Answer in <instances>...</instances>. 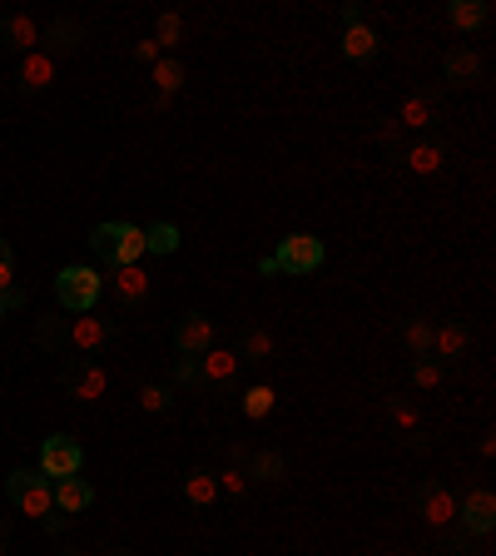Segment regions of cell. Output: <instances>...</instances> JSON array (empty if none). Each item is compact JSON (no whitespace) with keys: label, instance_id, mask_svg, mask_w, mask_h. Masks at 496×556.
<instances>
[{"label":"cell","instance_id":"836d02e7","mask_svg":"<svg viewBox=\"0 0 496 556\" xmlns=\"http://www.w3.org/2000/svg\"><path fill=\"white\" fill-rule=\"evenodd\" d=\"M219 477V492H229V497H244L248 492V472L244 467H224V472H214Z\"/></svg>","mask_w":496,"mask_h":556},{"label":"cell","instance_id":"4dcf8cb0","mask_svg":"<svg viewBox=\"0 0 496 556\" xmlns=\"http://www.w3.org/2000/svg\"><path fill=\"white\" fill-rule=\"evenodd\" d=\"M402 338H407V353H412V358H427V348H432V328H427V318H412V323L402 328Z\"/></svg>","mask_w":496,"mask_h":556},{"label":"cell","instance_id":"9a60e30c","mask_svg":"<svg viewBox=\"0 0 496 556\" xmlns=\"http://www.w3.org/2000/svg\"><path fill=\"white\" fill-rule=\"evenodd\" d=\"M239 353L234 348H209L204 358H199V378L209 383V388H224V383H234L239 378Z\"/></svg>","mask_w":496,"mask_h":556},{"label":"cell","instance_id":"d6986e66","mask_svg":"<svg viewBox=\"0 0 496 556\" xmlns=\"http://www.w3.org/2000/svg\"><path fill=\"white\" fill-rule=\"evenodd\" d=\"M487 20H492V5H487V0H452V5H447V25L462 30V35L482 30Z\"/></svg>","mask_w":496,"mask_h":556},{"label":"cell","instance_id":"83f0119b","mask_svg":"<svg viewBox=\"0 0 496 556\" xmlns=\"http://www.w3.org/2000/svg\"><path fill=\"white\" fill-rule=\"evenodd\" d=\"M184 40V15L179 10H164L159 20H154V45L164 50V45H179Z\"/></svg>","mask_w":496,"mask_h":556},{"label":"cell","instance_id":"4fadbf2b","mask_svg":"<svg viewBox=\"0 0 496 556\" xmlns=\"http://www.w3.org/2000/svg\"><path fill=\"white\" fill-rule=\"evenodd\" d=\"M110 288H115V298H120L124 308H144V303H149V274H144L139 264L110 269Z\"/></svg>","mask_w":496,"mask_h":556},{"label":"cell","instance_id":"7c38bea8","mask_svg":"<svg viewBox=\"0 0 496 556\" xmlns=\"http://www.w3.org/2000/svg\"><path fill=\"white\" fill-rule=\"evenodd\" d=\"M55 85V55L50 50H30L20 60V95H45Z\"/></svg>","mask_w":496,"mask_h":556},{"label":"cell","instance_id":"d590c367","mask_svg":"<svg viewBox=\"0 0 496 556\" xmlns=\"http://www.w3.org/2000/svg\"><path fill=\"white\" fill-rule=\"evenodd\" d=\"M387 413H392V422H397L402 432H417V408H412V403H397V398H392Z\"/></svg>","mask_w":496,"mask_h":556},{"label":"cell","instance_id":"ac0fdd59","mask_svg":"<svg viewBox=\"0 0 496 556\" xmlns=\"http://www.w3.org/2000/svg\"><path fill=\"white\" fill-rule=\"evenodd\" d=\"M377 30L372 25H348L343 30V40H338V50H343V60H353V65H368L372 55H377Z\"/></svg>","mask_w":496,"mask_h":556},{"label":"cell","instance_id":"5bb4252c","mask_svg":"<svg viewBox=\"0 0 496 556\" xmlns=\"http://www.w3.org/2000/svg\"><path fill=\"white\" fill-rule=\"evenodd\" d=\"M0 50H20V55L40 50V25L30 15H0Z\"/></svg>","mask_w":496,"mask_h":556},{"label":"cell","instance_id":"7a4b0ae2","mask_svg":"<svg viewBox=\"0 0 496 556\" xmlns=\"http://www.w3.org/2000/svg\"><path fill=\"white\" fill-rule=\"evenodd\" d=\"M55 298H60V308H70V313H95V303L105 298V278H100V269H90V264H65V269L55 274Z\"/></svg>","mask_w":496,"mask_h":556},{"label":"cell","instance_id":"f6af8a7d","mask_svg":"<svg viewBox=\"0 0 496 556\" xmlns=\"http://www.w3.org/2000/svg\"><path fill=\"white\" fill-rule=\"evenodd\" d=\"M110 556H134V552H110Z\"/></svg>","mask_w":496,"mask_h":556},{"label":"cell","instance_id":"f35d334b","mask_svg":"<svg viewBox=\"0 0 496 556\" xmlns=\"http://www.w3.org/2000/svg\"><path fill=\"white\" fill-rule=\"evenodd\" d=\"M134 60H139V65H154V60H159V45H154V35L134 45Z\"/></svg>","mask_w":496,"mask_h":556},{"label":"cell","instance_id":"7bdbcfd3","mask_svg":"<svg viewBox=\"0 0 496 556\" xmlns=\"http://www.w3.org/2000/svg\"><path fill=\"white\" fill-rule=\"evenodd\" d=\"M10 552V527H5V522H0V556Z\"/></svg>","mask_w":496,"mask_h":556},{"label":"cell","instance_id":"6da1fadb","mask_svg":"<svg viewBox=\"0 0 496 556\" xmlns=\"http://www.w3.org/2000/svg\"><path fill=\"white\" fill-rule=\"evenodd\" d=\"M90 254H95L105 269L139 264V259H144V229H139V224H95V229H90Z\"/></svg>","mask_w":496,"mask_h":556},{"label":"cell","instance_id":"bcb514c9","mask_svg":"<svg viewBox=\"0 0 496 556\" xmlns=\"http://www.w3.org/2000/svg\"><path fill=\"white\" fill-rule=\"evenodd\" d=\"M65 556H85V552H65Z\"/></svg>","mask_w":496,"mask_h":556},{"label":"cell","instance_id":"d6a6232c","mask_svg":"<svg viewBox=\"0 0 496 556\" xmlns=\"http://www.w3.org/2000/svg\"><path fill=\"white\" fill-rule=\"evenodd\" d=\"M139 408H144V413H169V408H174V393H169V388H139Z\"/></svg>","mask_w":496,"mask_h":556},{"label":"cell","instance_id":"74e56055","mask_svg":"<svg viewBox=\"0 0 496 556\" xmlns=\"http://www.w3.org/2000/svg\"><path fill=\"white\" fill-rule=\"evenodd\" d=\"M397 139H402V125H397V115H392V120H382V125H377V144L397 149Z\"/></svg>","mask_w":496,"mask_h":556},{"label":"cell","instance_id":"e0dca14e","mask_svg":"<svg viewBox=\"0 0 496 556\" xmlns=\"http://www.w3.org/2000/svg\"><path fill=\"white\" fill-rule=\"evenodd\" d=\"M80 35H85V25H80V20H70V15H55L50 25H40V40H45L55 55L80 50Z\"/></svg>","mask_w":496,"mask_h":556},{"label":"cell","instance_id":"ffe728a7","mask_svg":"<svg viewBox=\"0 0 496 556\" xmlns=\"http://www.w3.org/2000/svg\"><path fill=\"white\" fill-rule=\"evenodd\" d=\"M55 507L60 512H85V507H95V487L75 472V477H60L55 482Z\"/></svg>","mask_w":496,"mask_h":556},{"label":"cell","instance_id":"cb8c5ba5","mask_svg":"<svg viewBox=\"0 0 496 556\" xmlns=\"http://www.w3.org/2000/svg\"><path fill=\"white\" fill-rule=\"evenodd\" d=\"M467 343H472V333H467L462 323H447V328H437V333H432V348H437L447 363H457V358L467 353Z\"/></svg>","mask_w":496,"mask_h":556},{"label":"cell","instance_id":"b9f144b4","mask_svg":"<svg viewBox=\"0 0 496 556\" xmlns=\"http://www.w3.org/2000/svg\"><path fill=\"white\" fill-rule=\"evenodd\" d=\"M234 462H248V447H244V442H229V467H234Z\"/></svg>","mask_w":496,"mask_h":556},{"label":"cell","instance_id":"484cf974","mask_svg":"<svg viewBox=\"0 0 496 556\" xmlns=\"http://www.w3.org/2000/svg\"><path fill=\"white\" fill-rule=\"evenodd\" d=\"M179 249V224H149L144 229V254H174Z\"/></svg>","mask_w":496,"mask_h":556},{"label":"cell","instance_id":"9c48e42d","mask_svg":"<svg viewBox=\"0 0 496 556\" xmlns=\"http://www.w3.org/2000/svg\"><path fill=\"white\" fill-rule=\"evenodd\" d=\"M65 343H70L75 353H105V348L115 343V323L100 318V313H80V318H70Z\"/></svg>","mask_w":496,"mask_h":556},{"label":"cell","instance_id":"277c9868","mask_svg":"<svg viewBox=\"0 0 496 556\" xmlns=\"http://www.w3.org/2000/svg\"><path fill=\"white\" fill-rule=\"evenodd\" d=\"M55 378H60V383L70 388V398H80V403H100V398L110 393V373H105L100 363H85V358H60Z\"/></svg>","mask_w":496,"mask_h":556},{"label":"cell","instance_id":"2e32d148","mask_svg":"<svg viewBox=\"0 0 496 556\" xmlns=\"http://www.w3.org/2000/svg\"><path fill=\"white\" fill-rule=\"evenodd\" d=\"M442 75H447V85H472V80L482 75V55H477L472 45H452V50L442 55Z\"/></svg>","mask_w":496,"mask_h":556},{"label":"cell","instance_id":"44dd1931","mask_svg":"<svg viewBox=\"0 0 496 556\" xmlns=\"http://www.w3.org/2000/svg\"><path fill=\"white\" fill-rule=\"evenodd\" d=\"M149 80H154V90H159V100H169L174 90H184V80H189V70H184V60H174V55L164 60V55H159V60L149 65Z\"/></svg>","mask_w":496,"mask_h":556},{"label":"cell","instance_id":"f1b7e54d","mask_svg":"<svg viewBox=\"0 0 496 556\" xmlns=\"http://www.w3.org/2000/svg\"><path fill=\"white\" fill-rule=\"evenodd\" d=\"M65 328H70V318H40L35 343H40L45 353H55V348H65Z\"/></svg>","mask_w":496,"mask_h":556},{"label":"cell","instance_id":"f546056e","mask_svg":"<svg viewBox=\"0 0 496 556\" xmlns=\"http://www.w3.org/2000/svg\"><path fill=\"white\" fill-rule=\"evenodd\" d=\"M273 408H278V393H273V388H263V383H258V388H248V393H244V413L253 417V422H258V417H268Z\"/></svg>","mask_w":496,"mask_h":556},{"label":"cell","instance_id":"8992f818","mask_svg":"<svg viewBox=\"0 0 496 556\" xmlns=\"http://www.w3.org/2000/svg\"><path fill=\"white\" fill-rule=\"evenodd\" d=\"M268 259H273L278 274H313V269L323 264V239H313V234H288V239H278V249H273Z\"/></svg>","mask_w":496,"mask_h":556},{"label":"cell","instance_id":"d4e9b609","mask_svg":"<svg viewBox=\"0 0 496 556\" xmlns=\"http://www.w3.org/2000/svg\"><path fill=\"white\" fill-rule=\"evenodd\" d=\"M442 159H447L442 144H412V149H407V169H412V174H437Z\"/></svg>","mask_w":496,"mask_h":556},{"label":"cell","instance_id":"7402d4cb","mask_svg":"<svg viewBox=\"0 0 496 556\" xmlns=\"http://www.w3.org/2000/svg\"><path fill=\"white\" fill-rule=\"evenodd\" d=\"M184 497H189L194 507H214V502H219V477L204 472V467H189V477H184Z\"/></svg>","mask_w":496,"mask_h":556},{"label":"cell","instance_id":"3957f363","mask_svg":"<svg viewBox=\"0 0 496 556\" xmlns=\"http://www.w3.org/2000/svg\"><path fill=\"white\" fill-rule=\"evenodd\" d=\"M5 492H10V502L25 512V517H50L55 512V482L45 477V472H30V467H20V472H10L5 477Z\"/></svg>","mask_w":496,"mask_h":556},{"label":"cell","instance_id":"ab89813d","mask_svg":"<svg viewBox=\"0 0 496 556\" xmlns=\"http://www.w3.org/2000/svg\"><path fill=\"white\" fill-rule=\"evenodd\" d=\"M338 25H363V5H338Z\"/></svg>","mask_w":496,"mask_h":556},{"label":"cell","instance_id":"8fae6325","mask_svg":"<svg viewBox=\"0 0 496 556\" xmlns=\"http://www.w3.org/2000/svg\"><path fill=\"white\" fill-rule=\"evenodd\" d=\"M397 125H407V130H432V125H442V95H437V90H412V95L402 100V110H397Z\"/></svg>","mask_w":496,"mask_h":556},{"label":"cell","instance_id":"ee69618b","mask_svg":"<svg viewBox=\"0 0 496 556\" xmlns=\"http://www.w3.org/2000/svg\"><path fill=\"white\" fill-rule=\"evenodd\" d=\"M5 313H10V298H5V293H0V318H5Z\"/></svg>","mask_w":496,"mask_h":556},{"label":"cell","instance_id":"4316f807","mask_svg":"<svg viewBox=\"0 0 496 556\" xmlns=\"http://www.w3.org/2000/svg\"><path fill=\"white\" fill-rule=\"evenodd\" d=\"M268 353H273V333H268V328H244V338H239V358L263 363Z\"/></svg>","mask_w":496,"mask_h":556},{"label":"cell","instance_id":"603a6c76","mask_svg":"<svg viewBox=\"0 0 496 556\" xmlns=\"http://www.w3.org/2000/svg\"><path fill=\"white\" fill-rule=\"evenodd\" d=\"M248 482H283V472H288V462H283V452H248Z\"/></svg>","mask_w":496,"mask_h":556},{"label":"cell","instance_id":"52a82bcc","mask_svg":"<svg viewBox=\"0 0 496 556\" xmlns=\"http://www.w3.org/2000/svg\"><path fill=\"white\" fill-rule=\"evenodd\" d=\"M80 462H85V452H80V442H75L70 432H50V437L40 442V472H45L50 482L75 477V472H80Z\"/></svg>","mask_w":496,"mask_h":556},{"label":"cell","instance_id":"60d3db41","mask_svg":"<svg viewBox=\"0 0 496 556\" xmlns=\"http://www.w3.org/2000/svg\"><path fill=\"white\" fill-rule=\"evenodd\" d=\"M447 547H452V552H467V547H472V537H467V532H457V527H452V532H447Z\"/></svg>","mask_w":496,"mask_h":556},{"label":"cell","instance_id":"e575fe53","mask_svg":"<svg viewBox=\"0 0 496 556\" xmlns=\"http://www.w3.org/2000/svg\"><path fill=\"white\" fill-rule=\"evenodd\" d=\"M412 383L432 393V388L442 383V368H437V363H427V358H417V363H412Z\"/></svg>","mask_w":496,"mask_h":556},{"label":"cell","instance_id":"ba28073f","mask_svg":"<svg viewBox=\"0 0 496 556\" xmlns=\"http://www.w3.org/2000/svg\"><path fill=\"white\" fill-rule=\"evenodd\" d=\"M417 517L432 527V532H447L452 522H457V497L442 487V482H417Z\"/></svg>","mask_w":496,"mask_h":556},{"label":"cell","instance_id":"5b68a950","mask_svg":"<svg viewBox=\"0 0 496 556\" xmlns=\"http://www.w3.org/2000/svg\"><path fill=\"white\" fill-rule=\"evenodd\" d=\"M457 532H467L472 542L477 537H492L496 527V492L492 487H472L467 497H457V522H452Z\"/></svg>","mask_w":496,"mask_h":556},{"label":"cell","instance_id":"1f68e13d","mask_svg":"<svg viewBox=\"0 0 496 556\" xmlns=\"http://www.w3.org/2000/svg\"><path fill=\"white\" fill-rule=\"evenodd\" d=\"M169 378H174L179 388H199V383H204V378H199V358H174Z\"/></svg>","mask_w":496,"mask_h":556},{"label":"cell","instance_id":"30bf717a","mask_svg":"<svg viewBox=\"0 0 496 556\" xmlns=\"http://www.w3.org/2000/svg\"><path fill=\"white\" fill-rule=\"evenodd\" d=\"M174 348H179V358H204L214 348V318L209 313H184L174 323Z\"/></svg>","mask_w":496,"mask_h":556},{"label":"cell","instance_id":"8d00e7d4","mask_svg":"<svg viewBox=\"0 0 496 556\" xmlns=\"http://www.w3.org/2000/svg\"><path fill=\"white\" fill-rule=\"evenodd\" d=\"M15 288V254H10V244L0 239V293H10Z\"/></svg>","mask_w":496,"mask_h":556}]
</instances>
